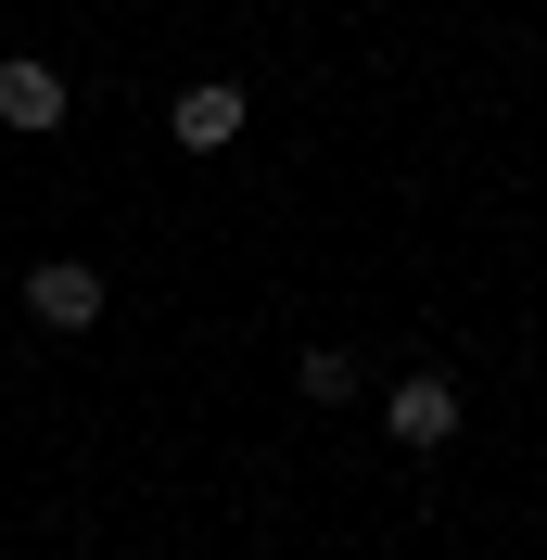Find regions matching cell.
<instances>
[{
	"label": "cell",
	"instance_id": "6da1fadb",
	"mask_svg": "<svg viewBox=\"0 0 547 560\" xmlns=\"http://www.w3.org/2000/svg\"><path fill=\"white\" fill-rule=\"evenodd\" d=\"M26 318L38 331H103V268L90 255H38L26 268Z\"/></svg>",
	"mask_w": 547,
	"mask_h": 560
},
{
	"label": "cell",
	"instance_id": "7a4b0ae2",
	"mask_svg": "<svg viewBox=\"0 0 547 560\" xmlns=\"http://www.w3.org/2000/svg\"><path fill=\"white\" fill-rule=\"evenodd\" d=\"M382 433H395V446H408V458L458 446V383H445V370H408V383L382 395Z\"/></svg>",
	"mask_w": 547,
	"mask_h": 560
},
{
	"label": "cell",
	"instance_id": "3957f363",
	"mask_svg": "<svg viewBox=\"0 0 547 560\" xmlns=\"http://www.w3.org/2000/svg\"><path fill=\"white\" fill-rule=\"evenodd\" d=\"M77 115V90H65V65H38V51H0V128H26V140H51Z\"/></svg>",
	"mask_w": 547,
	"mask_h": 560
},
{
	"label": "cell",
	"instance_id": "277c9868",
	"mask_svg": "<svg viewBox=\"0 0 547 560\" xmlns=\"http://www.w3.org/2000/svg\"><path fill=\"white\" fill-rule=\"evenodd\" d=\"M166 140H178V153H230V140H242V90H230V77H191V90L166 103Z\"/></svg>",
	"mask_w": 547,
	"mask_h": 560
},
{
	"label": "cell",
	"instance_id": "5b68a950",
	"mask_svg": "<svg viewBox=\"0 0 547 560\" xmlns=\"http://www.w3.org/2000/svg\"><path fill=\"white\" fill-rule=\"evenodd\" d=\"M293 383H306L318 408H344V395H357V357H344V345H306V370H293Z\"/></svg>",
	"mask_w": 547,
	"mask_h": 560
}]
</instances>
